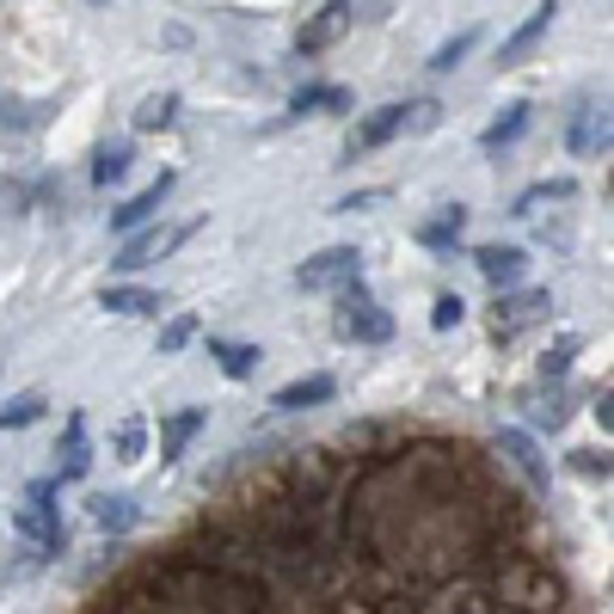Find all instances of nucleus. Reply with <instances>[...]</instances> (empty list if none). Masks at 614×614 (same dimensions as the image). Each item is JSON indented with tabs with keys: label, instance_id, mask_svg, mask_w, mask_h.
I'll return each instance as SVG.
<instances>
[{
	"label": "nucleus",
	"instance_id": "1",
	"mask_svg": "<svg viewBox=\"0 0 614 614\" xmlns=\"http://www.w3.org/2000/svg\"><path fill=\"white\" fill-rule=\"evenodd\" d=\"M166 602H185L197 614H265L270 590L258 572H241V565H209V560H178L154 577Z\"/></svg>",
	"mask_w": 614,
	"mask_h": 614
},
{
	"label": "nucleus",
	"instance_id": "2",
	"mask_svg": "<svg viewBox=\"0 0 614 614\" xmlns=\"http://www.w3.org/2000/svg\"><path fill=\"white\" fill-rule=\"evenodd\" d=\"M492 602H498L504 614H560L565 590H560V577H553L541 560H529V553H510L504 572H498V584H492Z\"/></svg>",
	"mask_w": 614,
	"mask_h": 614
},
{
	"label": "nucleus",
	"instance_id": "3",
	"mask_svg": "<svg viewBox=\"0 0 614 614\" xmlns=\"http://www.w3.org/2000/svg\"><path fill=\"white\" fill-rule=\"evenodd\" d=\"M338 338H350V345H388L393 338V314L381 301H369L362 289H345L338 295Z\"/></svg>",
	"mask_w": 614,
	"mask_h": 614
},
{
	"label": "nucleus",
	"instance_id": "4",
	"mask_svg": "<svg viewBox=\"0 0 614 614\" xmlns=\"http://www.w3.org/2000/svg\"><path fill=\"white\" fill-rule=\"evenodd\" d=\"M50 498H55V485H50V480H38V485H31V498L13 510V529H19V534H31V541H38L43 553H62V548H68V529H62V516H55Z\"/></svg>",
	"mask_w": 614,
	"mask_h": 614
},
{
	"label": "nucleus",
	"instance_id": "5",
	"mask_svg": "<svg viewBox=\"0 0 614 614\" xmlns=\"http://www.w3.org/2000/svg\"><path fill=\"white\" fill-rule=\"evenodd\" d=\"M295 283H301V289L345 295V289H357V283H362V253H357V246H332V253L307 258V265L295 270Z\"/></svg>",
	"mask_w": 614,
	"mask_h": 614
},
{
	"label": "nucleus",
	"instance_id": "6",
	"mask_svg": "<svg viewBox=\"0 0 614 614\" xmlns=\"http://www.w3.org/2000/svg\"><path fill=\"white\" fill-rule=\"evenodd\" d=\"M548 307H553L548 289H510V295H498V301H492V332H498V338L529 332V326L548 320Z\"/></svg>",
	"mask_w": 614,
	"mask_h": 614
},
{
	"label": "nucleus",
	"instance_id": "7",
	"mask_svg": "<svg viewBox=\"0 0 614 614\" xmlns=\"http://www.w3.org/2000/svg\"><path fill=\"white\" fill-rule=\"evenodd\" d=\"M350 25H357V7L332 0V7H320V13H314L301 31H295V50H301V55H314V50H326V43H338Z\"/></svg>",
	"mask_w": 614,
	"mask_h": 614
},
{
	"label": "nucleus",
	"instance_id": "8",
	"mask_svg": "<svg viewBox=\"0 0 614 614\" xmlns=\"http://www.w3.org/2000/svg\"><path fill=\"white\" fill-rule=\"evenodd\" d=\"M473 265H480V277L492 283L498 295H510L522 283V270H529V253H522V246H480Z\"/></svg>",
	"mask_w": 614,
	"mask_h": 614
},
{
	"label": "nucleus",
	"instance_id": "9",
	"mask_svg": "<svg viewBox=\"0 0 614 614\" xmlns=\"http://www.w3.org/2000/svg\"><path fill=\"white\" fill-rule=\"evenodd\" d=\"M400 130H412V105H381V111H369V117L357 123V135H350V154H369V147L393 142Z\"/></svg>",
	"mask_w": 614,
	"mask_h": 614
},
{
	"label": "nucleus",
	"instance_id": "10",
	"mask_svg": "<svg viewBox=\"0 0 614 614\" xmlns=\"http://www.w3.org/2000/svg\"><path fill=\"white\" fill-rule=\"evenodd\" d=\"M602 142H614V130H608V117L596 111V99H577V111H572V130H565V147L572 154H596Z\"/></svg>",
	"mask_w": 614,
	"mask_h": 614
},
{
	"label": "nucleus",
	"instance_id": "11",
	"mask_svg": "<svg viewBox=\"0 0 614 614\" xmlns=\"http://www.w3.org/2000/svg\"><path fill=\"white\" fill-rule=\"evenodd\" d=\"M553 13H560V7H553V0H541V7H534V13H529V19H522V25L504 38V50H498V62H504V68H516L522 55H529L534 43H541V38H548V31H553Z\"/></svg>",
	"mask_w": 614,
	"mask_h": 614
},
{
	"label": "nucleus",
	"instance_id": "12",
	"mask_svg": "<svg viewBox=\"0 0 614 614\" xmlns=\"http://www.w3.org/2000/svg\"><path fill=\"white\" fill-rule=\"evenodd\" d=\"M498 454H510V461H516V468H522V480H529L534 492L548 485V461H541V449H534V437H529V430H516V424H510V430H498Z\"/></svg>",
	"mask_w": 614,
	"mask_h": 614
},
{
	"label": "nucleus",
	"instance_id": "13",
	"mask_svg": "<svg viewBox=\"0 0 614 614\" xmlns=\"http://www.w3.org/2000/svg\"><path fill=\"white\" fill-rule=\"evenodd\" d=\"M166 191H173V173H161V178H154V185L142 191V197H130V203H123V209H111V234H130V227H142L147 215H154V209H161V203H166Z\"/></svg>",
	"mask_w": 614,
	"mask_h": 614
},
{
	"label": "nucleus",
	"instance_id": "14",
	"mask_svg": "<svg viewBox=\"0 0 614 614\" xmlns=\"http://www.w3.org/2000/svg\"><path fill=\"white\" fill-rule=\"evenodd\" d=\"M332 393H338L332 375H301V381L270 393V406H277V412H301V406H320V400H332Z\"/></svg>",
	"mask_w": 614,
	"mask_h": 614
},
{
	"label": "nucleus",
	"instance_id": "15",
	"mask_svg": "<svg viewBox=\"0 0 614 614\" xmlns=\"http://www.w3.org/2000/svg\"><path fill=\"white\" fill-rule=\"evenodd\" d=\"M185 234H191V227H173V234H142V241H130V246H123V258H117V265H123V270H142V265H154V258H161V253H173V246L185 241Z\"/></svg>",
	"mask_w": 614,
	"mask_h": 614
},
{
	"label": "nucleus",
	"instance_id": "16",
	"mask_svg": "<svg viewBox=\"0 0 614 614\" xmlns=\"http://www.w3.org/2000/svg\"><path fill=\"white\" fill-rule=\"evenodd\" d=\"M99 307H111V314H130V320H147V314H161V295H154V289H123V283H111V289L99 295Z\"/></svg>",
	"mask_w": 614,
	"mask_h": 614
},
{
	"label": "nucleus",
	"instance_id": "17",
	"mask_svg": "<svg viewBox=\"0 0 614 614\" xmlns=\"http://www.w3.org/2000/svg\"><path fill=\"white\" fill-rule=\"evenodd\" d=\"M209 357L222 362L227 381H246V375H253L258 362H265V357H258V345H227V338H209Z\"/></svg>",
	"mask_w": 614,
	"mask_h": 614
},
{
	"label": "nucleus",
	"instance_id": "18",
	"mask_svg": "<svg viewBox=\"0 0 614 614\" xmlns=\"http://www.w3.org/2000/svg\"><path fill=\"white\" fill-rule=\"evenodd\" d=\"M197 430H203V412H173V418H166V424H161V461H178Z\"/></svg>",
	"mask_w": 614,
	"mask_h": 614
},
{
	"label": "nucleus",
	"instance_id": "19",
	"mask_svg": "<svg viewBox=\"0 0 614 614\" xmlns=\"http://www.w3.org/2000/svg\"><path fill=\"white\" fill-rule=\"evenodd\" d=\"M461 227H468V209H461V203H454L449 215H437V222H424V227H418V241H424L430 253H449V246L461 241Z\"/></svg>",
	"mask_w": 614,
	"mask_h": 614
},
{
	"label": "nucleus",
	"instance_id": "20",
	"mask_svg": "<svg viewBox=\"0 0 614 614\" xmlns=\"http://www.w3.org/2000/svg\"><path fill=\"white\" fill-rule=\"evenodd\" d=\"M93 468V454H86V424L81 418H68V442H62V480H81Z\"/></svg>",
	"mask_w": 614,
	"mask_h": 614
},
{
	"label": "nucleus",
	"instance_id": "21",
	"mask_svg": "<svg viewBox=\"0 0 614 614\" xmlns=\"http://www.w3.org/2000/svg\"><path fill=\"white\" fill-rule=\"evenodd\" d=\"M350 105V93L345 86H301V93L289 99V111L295 117H307V111H345Z\"/></svg>",
	"mask_w": 614,
	"mask_h": 614
},
{
	"label": "nucleus",
	"instance_id": "22",
	"mask_svg": "<svg viewBox=\"0 0 614 614\" xmlns=\"http://www.w3.org/2000/svg\"><path fill=\"white\" fill-rule=\"evenodd\" d=\"M572 191H577L572 178H541V185H529V191H522V197H516V209H510V215H534L541 203H565Z\"/></svg>",
	"mask_w": 614,
	"mask_h": 614
},
{
	"label": "nucleus",
	"instance_id": "23",
	"mask_svg": "<svg viewBox=\"0 0 614 614\" xmlns=\"http://www.w3.org/2000/svg\"><path fill=\"white\" fill-rule=\"evenodd\" d=\"M123 173H130V147H123V142H111V147H99V154H93V185H117Z\"/></svg>",
	"mask_w": 614,
	"mask_h": 614
},
{
	"label": "nucleus",
	"instance_id": "24",
	"mask_svg": "<svg viewBox=\"0 0 614 614\" xmlns=\"http://www.w3.org/2000/svg\"><path fill=\"white\" fill-rule=\"evenodd\" d=\"M93 522H99V529H111V534H123L135 522V504H130V498H93Z\"/></svg>",
	"mask_w": 614,
	"mask_h": 614
},
{
	"label": "nucleus",
	"instance_id": "25",
	"mask_svg": "<svg viewBox=\"0 0 614 614\" xmlns=\"http://www.w3.org/2000/svg\"><path fill=\"white\" fill-rule=\"evenodd\" d=\"M522 130H529V105H510V111H504V117H498V123H492V130H485V135H480V142H485V147H510V142H516V135H522Z\"/></svg>",
	"mask_w": 614,
	"mask_h": 614
},
{
	"label": "nucleus",
	"instance_id": "26",
	"mask_svg": "<svg viewBox=\"0 0 614 614\" xmlns=\"http://www.w3.org/2000/svg\"><path fill=\"white\" fill-rule=\"evenodd\" d=\"M173 111H178L173 93H147L142 111H135V130H166V123H173Z\"/></svg>",
	"mask_w": 614,
	"mask_h": 614
},
{
	"label": "nucleus",
	"instance_id": "27",
	"mask_svg": "<svg viewBox=\"0 0 614 614\" xmlns=\"http://www.w3.org/2000/svg\"><path fill=\"white\" fill-rule=\"evenodd\" d=\"M473 43H480V31H473V25H468V31H454V38L442 43L437 55H430V68H437V74H449V68H461V55H468Z\"/></svg>",
	"mask_w": 614,
	"mask_h": 614
},
{
	"label": "nucleus",
	"instance_id": "28",
	"mask_svg": "<svg viewBox=\"0 0 614 614\" xmlns=\"http://www.w3.org/2000/svg\"><path fill=\"white\" fill-rule=\"evenodd\" d=\"M38 418H43L38 393H19L13 406H0V430H25V424H38Z\"/></svg>",
	"mask_w": 614,
	"mask_h": 614
},
{
	"label": "nucleus",
	"instance_id": "29",
	"mask_svg": "<svg viewBox=\"0 0 614 614\" xmlns=\"http://www.w3.org/2000/svg\"><path fill=\"white\" fill-rule=\"evenodd\" d=\"M111 442H117V461H142L147 424H142V418H123V424H117V437H111Z\"/></svg>",
	"mask_w": 614,
	"mask_h": 614
},
{
	"label": "nucleus",
	"instance_id": "30",
	"mask_svg": "<svg viewBox=\"0 0 614 614\" xmlns=\"http://www.w3.org/2000/svg\"><path fill=\"white\" fill-rule=\"evenodd\" d=\"M117 614H197V608H185V602H154V596H123L117 602Z\"/></svg>",
	"mask_w": 614,
	"mask_h": 614
},
{
	"label": "nucleus",
	"instance_id": "31",
	"mask_svg": "<svg viewBox=\"0 0 614 614\" xmlns=\"http://www.w3.org/2000/svg\"><path fill=\"white\" fill-rule=\"evenodd\" d=\"M572 357H577V338H560V345L541 357V381H560V375L572 369Z\"/></svg>",
	"mask_w": 614,
	"mask_h": 614
},
{
	"label": "nucleus",
	"instance_id": "32",
	"mask_svg": "<svg viewBox=\"0 0 614 614\" xmlns=\"http://www.w3.org/2000/svg\"><path fill=\"white\" fill-rule=\"evenodd\" d=\"M191 338H197V320H191V314H178V320H166V332H161V357H173V350H185Z\"/></svg>",
	"mask_w": 614,
	"mask_h": 614
},
{
	"label": "nucleus",
	"instance_id": "33",
	"mask_svg": "<svg viewBox=\"0 0 614 614\" xmlns=\"http://www.w3.org/2000/svg\"><path fill=\"white\" fill-rule=\"evenodd\" d=\"M461 314H468V301H461V295H437V307H430V326H437V332H449V326H461Z\"/></svg>",
	"mask_w": 614,
	"mask_h": 614
},
{
	"label": "nucleus",
	"instance_id": "34",
	"mask_svg": "<svg viewBox=\"0 0 614 614\" xmlns=\"http://www.w3.org/2000/svg\"><path fill=\"white\" fill-rule=\"evenodd\" d=\"M596 424L614 437V393H602V400H596Z\"/></svg>",
	"mask_w": 614,
	"mask_h": 614
}]
</instances>
